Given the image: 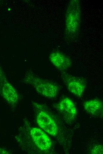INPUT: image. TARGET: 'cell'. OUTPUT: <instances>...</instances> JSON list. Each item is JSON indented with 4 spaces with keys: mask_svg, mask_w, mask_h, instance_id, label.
Listing matches in <instances>:
<instances>
[{
    "mask_svg": "<svg viewBox=\"0 0 103 154\" xmlns=\"http://www.w3.org/2000/svg\"><path fill=\"white\" fill-rule=\"evenodd\" d=\"M55 107L66 121L71 122L75 118L77 109L73 102L70 98L66 97L62 98Z\"/></svg>",
    "mask_w": 103,
    "mask_h": 154,
    "instance_id": "7",
    "label": "cell"
},
{
    "mask_svg": "<svg viewBox=\"0 0 103 154\" xmlns=\"http://www.w3.org/2000/svg\"><path fill=\"white\" fill-rule=\"evenodd\" d=\"M0 94L13 110L15 109L20 101V96L17 90L7 80L0 67Z\"/></svg>",
    "mask_w": 103,
    "mask_h": 154,
    "instance_id": "5",
    "label": "cell"
},
{
    "mask_svg": "<svg viewBox=\"0 0 103 154\" xmlns=\"http://www.w3.org/2000/svg\"><path fill=\"white\" fill-rule=\"evenodd\" d=\"M15 139L21 149L28 154L35 153L37 150L47 152L52 146L51 140L46 132L33 126L26 118L23 120Z\"/></svg>",
    "mask_w": 103,
    "mask_h": 154,
    "instance_id": "1",
    "label": "cell"
},
{
    "mask_svg": "<svg viewBox=\"0 0 103 154\" xmlns=\"http://www.w3.org/2000/svg\"><path fill=\"white\" fill-rule=\"evenodd\" d=\"M49 59L53 65L61 72H65L72 65L70 59L59 51L52 52L49 56Z\"/></svg>",
    "mask_w": 103,
    "mask_h": 154,
    "instance_id": "8",
    "label": "cell"
},
{
    "mask_svg": "<svg viewBox=\"0 0 103 154\" xmlns=\"http://www.w3.org/2000/svg\"><path fill=\"white\" fill-rule=\"evenodd\" d=\"M31 106L35 113L36 122L39 126L51 136H56L58 134V127L47 108L35 102H32Z\"/></svg>",
    "mask_w": 103,
    "mask_h": 154,
    "instance_id": "4",
    "label": "cell"
},
{
    "mask_svg": "<svg viewBox=\"0 0 103 154\" xmlns=\"http://www.w3.org/2000/svg\"><path fill=\"white\" fill-rule=\"evenodd\" d=\"M103 146L102 145H96L91 150V153L94 154H103Z\"/></svg>",
    "mask_w": 103,
    "mask_h": 154,
    "instance_id": "10",
    "label": "cell"
},
{
    "mask_svg": "<svg viewBox=\"0 0 103 154\" xmlns=\"http://www.w3.org/2000/svg\"><path fill=\"white\" fill-rule=\"evenodd\" d=\"M12 153L6 150L0 148V154H11Z\"/></svg>",
    "mask_w": 103,
    "mask_h": 154,
    "instance_id": "11",
    "label": "cell"
},
{
    "mask_svg": "<svg viewBox=\"0 0 103 154\" xmlns=\"http://www.w3.org/2000/svg\"><path fill=\"white\" fill-rule=\"evenodd\" d=\"M83 105L85 110L91 115L97 116L102 113L103 104L99 99H95L87 101Z\"/></svg>",
    "mask_w": 103,
    "mask_h": 154,
    "instance_id": "9",
    "label": "cell"
},
{
    "mask_svg": "<svg viewBox=\"0 0 103 154\" xmlns=\"http://www.w3.org/2000/svg\"><path fill=\"white\" fill-rule=\"evenodd\" d=\"M81 7L79 0H71L68 3L65 15V36L73 41L78 37L81 26Z\"/></svg>",
    "mask_w": 103,
    "mask_h": 154,
    "instance_id": "2",
    "label": "cell"
},
{
    "mask_svg": "<svg viewBox=\"0 0 103 154\" xmlns=\"http://www.w3.org/2000/svg\"><path fill=\"white\" fill-rule=\"evenodd\" d=\"M21 81L31 85L38 93L48 98H55L59 91V87L56 83L41 78L31 71L26 73Z\"/></svg>",
    "mask_w": 103,
    "mask_h": 154,
    "instance_id": "3",
    "label": "cell"
},
{
    "mask_svg": "<svg viewBox=\"0 0 103 154\" xmlns=\"http://www.w3.org/2000/svg\"><path fill=\"white\" fill-rule=\"evenodd\" d=\"M61 76L64 84L71 93L78 97L82 96L86 86L85 79L65 72H61Z\"/></svg>",
    "mask_w": 103,
    "mask_h": 154,
    "instance_id": "6",
    "label": "cell"
}]
</instances>
